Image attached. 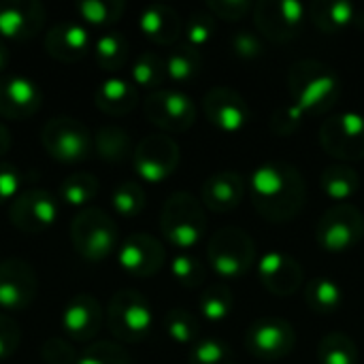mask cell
I'll use <instances>...</instances> for the list:
<instances>
[{
    "instance_id": "obj_1",
    "label": "cell",
    "mask_w": 364,
    "mask_h": 364,
    "mask_svg": "<svg viewBox=\"0 0 364 364\" xmlns=\"http://www.w3.org/2000/svg\"><path fill=\"white\" fill-rule=\"evenodd\" d=\"M247 188L254 209L273 224H286L294 220L307 200L305 177L294 164L284 160L260 164L252 173Z\"/></svg>"
},
{
    "instance_id": "obj_2",
    "label": "cell",
    "mask_w": 364,
    "mask_h": 364,
    "mask_svg": "<svg viewBox=\"0 0 364 364\" xmlns=\"http://www.w3.org/2000/svg\"><path fill=\"white\" fill-rule=\"evenodd\" d=\"M288 92L305 115H326L339 102L343 85L331 64L299 60L288 70Z\"/></svg>"
},
{
    "instance_id": "obj_3",
    "label": "cell",
    "mask_w": 364,
    "mask_h": 364,
    "mask_svg": "<svg viewBox=\"0 0 364 364\" xmlns=\"http://www.w3.org/2000/svg\"><path fill=\"white\" fill-rule=\"evenodd\" d=\"M70 241L75 252L90 262H100L117 254L122 243L115 220L100 207H85L75 215L70 222Z\"/></svg>"
},
{
    "instance_id": "obj_4",
    "label": "cell",
    "mask_w": 364,
    "mask_h": 364,
    "mask_svg": "<svg viewBox=\"0 0 364 364\" xmlns=\"http://www.w3.org/2000/svg\"><path fill=\"white\" fill-rule=\"evenodd\" d=\"M160 232L183 252L194 247L207 232L205 205L190 192H173L160 213Z\"/></svg>"
},
{
    "instance_id": "obj_5",
    "label": "cell",
    "mask_w": 364,
    "mask_h": 364,
    "mask_svg": "<svg viewBox=\"0 0 364 364\" xmlns=\"http://www.w3.org/2000/svg\"><path fill=\"white\" fill-rule=\"evenodd\" d=\"M207 260L215 275L224 279H239L256 264V243L243 228H220L207 243Z\"/></svg>"
},
{
    "instance_id": "obj_6",
    "label": "cell",
    "mask_w": 364,
    "mask_h": 364,
    "mask_svg": "<svg viewBox=\"0 0 364 364\" xmlns=\"http://www.w3.org/2000/svg\"><path fill=\"white\" fill-rule=\"evenodd\" d=\"M107 326L117 341L141 343L154 328L149 301L136 290H119L107 305Z\"/></svg>"
},
{
    "instance_id": "obj_7",
    "label": "cell",
    "mask_w": 364,
    "mask_h": 364,
    "mask_svg": "<svg viewBox=\"0 0 364 364\" xmlns=\"http://www.w3.org/2000/svg\"><path fill=\"white\" fill-rule=\"evenodd\" d=\"M252 13L256 32L264 41L279 45L294 41L309 19V6L296 0H260Z\"/></svg>"
},
{
    "instance_id": "obj_8",
    "label": "cell",
    "mask_w": 364,
    "mask_h": 364,
    "mask_svg": "<svg viewBox=\"0 0 364 364\" xmlns=\"http://www.w3.org/2000/svg\"><path fill=\"white\" fill-rule=\"evenodd\" d=\"M364 239V215L350 203L333 205L316 226V241L326 254H346Z\"/></svg>"
},
{
    "instance_id": "obj_9",
    "label": "cell",
    "mask_w": 364,
    "mask_h": 364,
    "mask_svg": "<svg viewBox=\"0 0 364 364\" xmlns=\"http://www.w3.org/2000/svg\"><path fill=\"white\" fill-rule=\"evenodd\" d=\"M45 151L60 162L85 160L94 147V136L83 122L70 115H55L41 130Z\"/></svg>"
},
{
    "instance_id": "obj_10",
    "label": "cell",
    "mask_w": 364,
    "mask_h": 364,
    "mask_svg": "<svg viewBox=\"0 0 364 364\" xmlns=\"http://www.w3.org/2000/svg\"><path fill=\"white\" fill-rule=\"evenodd\" d=\"M322 149L341 164L364 160V115L358 111H343L331 115L320 126Z\"/></svg>"
},
{
    "instance_id": "obj_11",
    "label": "cell",
    "mask_w": 364,
    "mask_h": 364,
    "mask_svg": "<svg viewBox=\"0 0 364 364\" xmlns=\"http://www.w3.org/2000/svg\"><path fill=\"white\" fill-rule=\"evenodd\" d=\"M181 149L166 132H154L143 136L132 151V166L136 175L147 183L166 181L179 166Z\"/></svg>"
},
{
    "instance_id": "obj_12",
    "label": "cell",
    "mask_w": 364,
    "mask_h": 364,
    "mask_svg": "<svg viewBox=\"0 0 364 364\" xmlns=\"http://www.w3.org/2000/svg\"><path fill=\"white\" fill-rule=\"evenodd\" d=\"M143 111L145 117L166 134L186 132L196 122L194 100L177 87H162L151 92L143 102Z\"/></svg>"
},
{
    "instance_id": "obj_13",
    "label": "cell",
    "mask_w": 364,
    "mask_h": 364,
    "mask_svg": "<svg viewBox=\"0 0 364 364\" xmlns=\"http://www.w3.org/2000/svg\"><path fill=\"white\" fill-rule=\"evenodd\" d=\"M245 350L258 360H284L296 346V331L284 318H258L245 331Z\"/></svg>"
},
{
    "instance_id": "obj_14",
    "label": "cell",
    "mask_w": 364,
    "mask_h": 364,
    "mask_svg": "<svg viewBox=\"0 0 364 364\" xmlns=\"http://www.w3.org/2000/svg\"><path fill=\"white\" fill-rule=\"evenodd\" d=\"M60 218V198L45 188H26L9 205V220L21 232H43Z\"/></svg>"
},
{
    "instance_id": "obj_15",
    "label": "cell",
    "mask_w": 364,
    "mask_h": 364,
    "mask_svg": "<svg viewBox=\"0 0 364 364\" xmlns=\"http://www.w3.org/2000/svg\"><path fill=\"white\" fill-rule=\"evenodd\" d=\"M38 292V277L32 264L21 258H4L0 262V307L6 311L28 309Z\"/></svg>"
},
{
    "instance_id": "obj_16",
    "label": "cell",
    "mask_w": 364,
    "mask_h": 364,
    "mask_svg": "<svg viewBox=\"0 0 364 364\" xmlns=\"http://www.w3.org/2000/svg\"><path fill=\"white\" fill-rule=\"evenodd\" d=\"M164 245L147 232H134L117 247V264L132 277H154L164 267Z\"/></svg>"
},
{
    "instance_id": "obj_17",
    "label": "cell",
    "mask_w": 364,
    "mask_h": 364,
    "mask_svg": "<svg viewBox=\"0 0 364 364\" xmlns=\"http://www.w3.org/2000/svg\"><path fill=\"white\" fill-rule=\"evenodd\" d=\"M203 111L207 119L226 134L241 132L250 122V107L247 100L228 85L211 87L203 98Z\"/></svg>"
},
{
    "instance_id": "obj_18",
    "label": "cell",
    "mask_w": 364,
    "mask_h": 364,
    "mask_svg": "<svg viewBox=\"0 0 364 364\" xmlns=\"http://www.w3.org/2000/svg\"><path fill=\"white\" fill-rule=\"evenodd\" d=\"M256 267L260 284L273 296H292L305 284L303 264L286 252H267Z\"/></svg>"
},
{
    "instance_id": "obj_19",
    "label": "cell",
    "mask_w": 364,
    "mask_h": 364,
    "mask_svg": "<svg viewBox=\"0 0 364 364\" xmlns=\"http://www.w3.org/2000/svg\"><path fill=\"white\" fill-rule=\"evenodd\" d=\"M43 105V92L38 83L23 75H2L0 77V117L4 119H26L34 115Z\"/></svg>"
},
{
    "instance_id": "obj_20",
    "label": "cell",
    "mask_w": 364,
    "mask_h": 364,
    "mask_svg": "<svg viewBox=\"0 0 364 364\" xmlns=\"http://www.w3.org/2000/svg\"><path fill=\"white\" fill-rule=\"evenodd\" d=\"M47 11L38 0H4L0 2V36L28 41L45 26Z\"/></svg>"
},
{
    "instance_id": "obj_21",
    "label": "cell",
    "mask_w": 364,
    "mask_h": 364,
    "mask_svg": "<svg viewBox=\"0 0 364 364\" xmlns=\"http://www.w3.org/2000/svg\"><path fill=\"white\" fill-rule=\"evenodd\" d=\"M92 47L90 30L79 19H64L49 28L45 34V51L60 62H79Z\"/></svg>"
},
{
    "instance_id": "obj_22",
    "label": "cell",
    "mask_w": 364,
    "mask_h": 364,
    "mask_svg": "<svg viewBox=\"0 0 364 364\" xmlns=\"http://www.w3.org/2000/svg\"><path fill=\"white\" fill-rule=\"evenodd\" d=\"M105 311L92 294H75L62 309V328L70 341H90L98 335Z\"/></svg>"
},
{
    "instance_id": "obj_23",
    "label": "cell",
    "mask_w": 364,
    "mask_h": 364,
    "mask_svg": "<svg viewBox=\"0 0 364 364\" xmlns=\"http://www.w3.org/2000/svg\"><path fill=\"white\" fill-rule=\"evenodd\" d=\"M245 188V179L237 171H218L205 179L200 188V203L213 213H230L241 205Z\"/></svg>"
},
{
    "instance_id": "obj_24",
    "label": "cell",
    "mask_w": 364,
    "mask_h": 364,
    "mask_svg": "<svg viewBox=\"0 0 364 364\" xmlns=\"http://www.w3.org/2000/svg\"><path fill=\"white\" fill-rule=\"evenodd\" d=\"M183 17L177 9L164 2L147 4L139 15V30L156 45H175L183 34Z\"/></svg>"
},
{
    "instance_id": "obj_25",
    "label": "cell",
    "mask_w": 364,
    "mask_h": 364,
    "mask_svg": "<svg viewBox=\"0 0 364 364\" xmlns=\"http://www.w3.org/2000/svg\"><path fill=\"white\" fill-rule=\"evenodd\" d=\"M94 102L102 113H107L111 117H122L136 109L139 90L128 79L109 77L94 90Z\"/></svg>"
},
{
    "instance_id": "obj_26",
    "label": "cell",
    "mask_w": 364,
    "mask_h": 364,
    "mask_svg": "<svg viewBox=\"0 0 364 364\" xmlns=\"http://www.w3.org/2000/svg\"><path fill=\"white\" fill-rule=\"evenodd\" d=\"M309 19L324 34H343L358 21V11L348 0H316L309 6Z\"/></svg>"
},
{
    "instance_id": "obj_27",
    "label": "cell",
    "mask_w": 364,
    "mask_h": 364,
    "mask_svg": "<svg viewBox=\"0 0 364 364\" xmlns=\"http://www.w3.org/2000/svg\"><path fill=\"white\" fill-rule=\"evenodd\" d=\"M320 188L326 194V198H331L335 205H343V203H350L352 196H356L360 188V175L356 173L352 164L337 162L322 171Z\"/></svg>"
},
{
    "instance_id": "obj_28",
    "label": "cell",
    "mask_w": 364,
    "mask_h": 364,
    "mask_svg": "<svg viewBox=\"0 0 364 364\" xmlns=\"http://www.w3.org/2000/svg\"><path fill=\"white\" fill-rule=\"evenodd\" d=\"M166 66V77L168 81L177 85H186L194 81L200 75L203 68V55L198 49L190 47L188 43H177L164 58Z\"/></svg>"
},
{
    "instance_id": "obj_29",
    "label": "cell",
    "mask_w": 364,
    "mask_h": 364,
    "mask_svg": "<svg viewBox=\"0 0 364 364\" xmlns=\"http://www.w3.org/2000/svg\"><path fill=\"white\" fill-rule=\"evenodd\" d=\"M94 149L107 162H124L132 158V139L128 130L117 124H105L94 134Z\"/></svg>"
},
{
    "instance_id": "obj_30",
    "label": "cell",
    "mask_w": 364,
    "mask_h": 364,
    "mask_svg": "<svg viewBox=\"0 0 364 364\" xmlns=\"http://www.w3.org/2000/svg\"><path fill=\"white\" fill-rule=\"evenodd\" d=\"M346 296L341 286L331 277H314L305 286V303L314 314L331 316L341 309Z\"/></svg>"
},
{
    "instance_id": "obj_31",
    "label": "cell",
    "mask_w": 364,
    "mask_h": 364,
    "mask_svg": "<svg viewBox=\"0 0 364 364\" xmlns=\"http://www.w3.org/2000/svg\"><path fill=\"white\" fill-rule=\"evenodd\" d=\"M92 51L102 70H119L130 58V43L122 32L109 30L92 43Z\"/></svg>"
},
{
    "instance_id": "obj_32",
    "label": "cell",
    "mask_w": 364,
    "mask_h": 364,
    "mask_svg": "<svg viewBox=\"0 0 364 364\" xmlns=\"http://www.w3.org/2000/svg\"><path fill=\"white\" fill-rule=\"evenodd\" d=\"M132 75V83L143 87V90H162L166 77V66H164V58L156 51H141L134 58V64L130 68Z\"/></svg>"
},
{
    "instance_id": "obj_33",
    "label": "cell",
    "mask_w": 364,
    "mask_h": 364,
    "mask_svg": "<svg viewBox=\"0 0 364 364\" xmlns=\"http://www.w3.org/2000/svg\"><path fill=\"white\" fill-rule=\"evenodd\" d=\"M98 179L92 173L85 171H75L66 175L60 183V200L68 203L70 207H81L85 209L98 194Z\"/></svg>"
},
{
    "instance_id": "obj_34",
    "label": "cell",
    "mask_w": 364,
    "mask_h": 364,
    "mask_svg": "<svg viewBox=\"0 0 364 364\" xmlns=\"http://www.w3.org/2000/svg\"><path fill=\"white\" fill-rule=\"evenodd\" d=\"M232 305L235 296L224 284H213L205 288L198 299V311L211 324H222L224 320H228V316L232 314Z\"/></svg>"
},
{
    "instance_id": "obj_35",
    "label": "cell",
    "mask_w": 364,
    "mask_h": 364,
    "mask_svg": "<svg viewBox=\"0 0 364 364\" xmlns=\"http://www.w3.org/2000/svg\"><path fill=\"white\" fill-rule=\"evenodd\" d=\"M320 364H358V348L346 333H328L318 343Z\"/></svg>"
},
{
    "instance_id": "obj_36",
    "label": "cell",
    "mask_w": 364,
    "mask_h": 364,
    "mask_svg": "<svg viewBox=\"0 0 364 364\" xmlns=\"http://www.w3.org/2000/svg\"><path fill=\"white\" fill-rule=\"evenodd\" d=\"M164 331L168 335V339L173 343L179 346H194L198 341L200 335V326L198 320L192 311L183 309V307H173L164 314Z\"/></svg>"
},
{
    "instance_id": "obj_37",
    "label": "cell",
    "mask_w": 364,
    "mask_h": 364,
    "mask_svg": "<svg viewBox=\"0 0 364 364\" xmlns=\"http://www.w3.org/2000/svg\"><path fill=\"white\" fill-rule=\"evenodd\" d=\"M75 9L81 21H87L94 26H109L122 19L126 11V2L124 0H79Z\"/></svg>"
},
{
    "instance_id": "obj_38",
    "label": "cell",
    "mask_w": 364,
    "mask_h": 364,
    "mask_svg": "<svg viewBox=\"0 0 364 364\" xmlns=\"http://www.w3.org/2000/svg\"><path fill=\"white\" fill-rule=\"evenodd\" d=\"M145 190L136 181H122L111 192V205L122 218H136L145 209Z\"/></svg>"
},
{
    "instance_id": "obj_39",
    "label": "cell",
    "mask_w": 364,
    "mask_h": 364,
    "mask_svg": "<svg viewBox=\"0 0 364 364\" xmlns=\"http://www.w3.org/2000/svg\"><path fill=\"white\" fill-rule=\"evenodd\" d=\"M171 275L175 277L177 284H181L188 290L200 288L205 284V279H207L205 264L196 256H192L188 252H181V254L173 256V260H171Z\"/></svg>"
},
{
    "instance_id": "obj_40",
    "label": "cell",
    "mask_w": 364,
    "mask_h": 364,
    "mask_svg": "<svg viewBox=\"0 0 364 364\" xmlns=\"http://www.w3.org/2000/svg\"><path fill=\"white\" fill-rule=\"evenodd\" d=\"M188 364H237V358L222 339H198L190 350Z\"/></svg>"
},
{
    "instance_id": "obj_41",
    "label": "cell",
    "mask_w": 364,
    "mask_h": 364,
    "mask_svg": "<svg viewBox=\"0 0 364 364\" xmlns=\"http://www.w3.org/2000/svg\"><path fill=\"white\" fill-rule=\"evenodd\" d=\"M213 34H215V17L207 9L190 13V17L183 23V36H186L183 43L200 51L205 45H209Z\"/></svg>"
},
{
    "instance_id": "obj_42",
    "label": "cell",
    "mask_w": 364,
    "mask_h": 364,
    "mask_svg": "<svg viewBox=\"0 0 364 364\" xmlns=\"http://www.w3.org/2000/svg\"><path fill=\"white\" fill-rule=\"evenodd\" d=\"M77 364H132L128 352L115 341H92L79 354Z\"/></svg>"
},
{
    "instance_id": "obj_43",
    "label": "cell",
    "mask_w": 364,
    "mask_h": 364,
    "mask_svg": "<svg viewBox=\"0 0 364 364\" xmlns=\"http://www.w3.org/2000/svg\"><path fill=\"white\" fill-rule=\"evenodd\" d=\"M305 117L307 115L294 102H288V105H282L273 111L269 126H271V132L277 136H292L294 132L301 130Z\"/></svg>"
},
{
    "instance_id": "obj_44",
    "label": "cell",
    "mask_w": 364,
    "mask_h": 364,
    "mask_svg": "<svg viewBox=\"0 0 364 364\" xmlns=\"http://www.w3.org/2000/svg\"><path fill=\"white\" fill-rule=\"evenodd\" d=\"M230 49L239 60H258L264 55V38L256 30H239L230 38Z\"/></svg>"
},
{
    "instance_id": "obj_45",
    "label": "cell",
    "mask_w": 364,
    "mask_h": 364,
    "mask_svg": "<svg viewBox=\"0 0 364 364\" xmlns=\"http://www.w3.org/2000/svg\"><path fill=\"white\" fill-rule=\"evenodd\" d=\"M41 358L47 364H77V350L73 348L70 339L51 337L41 346Z\"/></svg>"
},
{
    "instance_id": "obj_46",
    "label": "cell",
    "mask_w": 364,
    "mask_h": 364,
    "mask_svg": "<svg viewBox=\"0 0 364 364\" xmlns=\"http://www.w3.org/2000/svg\"><path fill=\"white\" fill-rule=\"evenodd\" d=\"M213 17L226 21H241L245 15L254 11V4L247 0H211L205 6Z\"/></svg>"
},
{
    "instance_id": "obj_47",
    "label": "cell",
    "mask_w": 364,
    "mask_h": 364,
    "mask_svg": "<svg viewBox=\"0 0 364 364\" xmlns=\"http://www.w3.org/2000/svg\"><path fill=\"white\" fill-rule=\"evenodd\" d=\"M21 186H23L21 171L11 162L0 160V205H11L15 196L21 192Z\"/></svg>"
},
{
    "instance_id": "obj_48",
    "label": "cell",
    "mask_w": 364,
    "mask_h": 364,
    "mask_svg": "<svg viewBox=\"0 0 364 364\" xmlns=\"http://www.w3.org/2000/svg\"><path fill=\"white\" fill-rule=\"evenodd\" d=\"M21 343V328L17 322L0 314V360H9Z\"/></svg>"
},
{
    "instance_id": "obj_49",
    "label": "cell",
    "mask_w": 364,
    "mask_h": 364,
    "mask_svg": "<svg viewBox=\"0 0 364 364\" xmlns=\"http://www.w3.org/2000/svg\"><path fill=\"white\" fill-rule=\"evenodd\" d=\"M9 147H11V132H9V128L0 122V158L9 151Z\"/></svg>"
},
{
    "instance_id": "obj_50",
    "label": "cell",
    "mask_w": 364,
    "mask_h": 364,
    "mask_svg": "<svg viewBox=\"0 0 364 364\" xmlns=\"http://www.w3.org/2000/svg\"><path fill=\"white\" fill-rule=\"evenodd\" d=\"M9 60H11V53H9V47L4 43V38L0 36V73L9 66Z\"/></svg>"
}]
</instances>
